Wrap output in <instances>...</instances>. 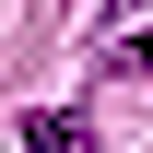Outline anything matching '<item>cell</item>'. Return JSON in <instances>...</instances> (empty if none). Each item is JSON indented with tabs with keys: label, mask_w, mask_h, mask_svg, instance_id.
Segmentation results:
<instances>
[{
	"label": "cell",
	"mask_w": 153,
	"mask_h": 153,
	"mask_svg": "<svg viewBox=\"0 0 153 153\" xmlns=\"http://www.w3.org/2000/svg\"><path fill=\"white\" fill-rule=\"evenodd\" d=\"M153 59V0H106V24H94V71H141Z\"/></svg>",
	"instance_id": "cell-1"
},
{
	"label": "cell",
	"mask_w": 153,
	"mask_h": 153,
	"mask_svg": "<svg viewBox=\"0 0 153 153\" xmlns=\"http://www.w3.org/2000/svg\"><path fill=\"white\" fill-rule=\"evenodd\" d=\"M24 153H94V118L82 106H36L24 118Z\"/></svg>",
	"instance_id": "cell-2"
}]
</instances>
